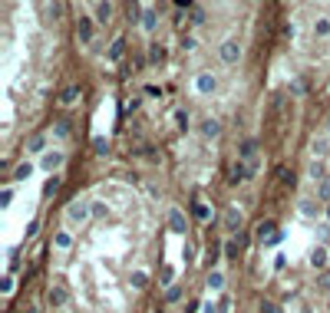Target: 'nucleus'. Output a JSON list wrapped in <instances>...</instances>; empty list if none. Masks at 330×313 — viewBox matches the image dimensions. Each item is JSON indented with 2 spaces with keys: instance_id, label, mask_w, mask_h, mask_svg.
Returning <instances> with one entry per match:
<instances>
[{
  "instance_id": "nucleus-1",
  "label": "nucleus",
  "mask_w": 330,
  "mask_h": 313,
  "mask_svg": "<svg viewBox=\"0 0 330 313\" xmlns=\"http://www.w3.org/2000/svg\"><path fill=\"white\" fill-rule=\"evenodd\" d=\"M221 224H225V231L228 234H241V224H244V215L238 205H228L225 208V218H221Z\"/></svg>"
},
{
  "instance_id": "nucleus-2",
  "label": "nucleus",
  "mask_w": 330,
  "mask_h": 313,
  "mask_svg": "<svg viewBox=\"0 0 330 313\" xmlns=\"http://www.w3.org/2000/svg\"><path fill=\"white\" fill-rule=\"evenodd\" d=\"M218 60L225 66H238V60H241V43H238V40H225V43L218 46Z\"/></svg>"
},
{
  "instance_id": "nucleus-3",
  "label": "nucleus",
  "mask_w": 330,
  "mask_h": 313,
  "mask_svg": "<svg viewBox=\"0 0 330 313\" xmlns=\"http://www.w3.org/2000/svg\"><path fill=\"white\" fill-rule=\"evenodd\" d=\"M251 178H254V165L251 162H241V158H238V162L231 165V175H228L231 185H244V182H251Z\"/></svg>"
},
{
  "instance_id": "nucleus-4",
  "label": "nucleus",
  "mask_w": 330,
  "mask_h": 313,
  "mask_svg": "<svg viewBox=\"0 0 330 313\" xmlns=\"http://www.w3.org/2000/svg\"><path fill=\"white\" fill-rule=\"evenodd\" d=\"M66 218H69V224H86L89 218H93V205H83V201H73V205L66 208Z\"/></svg>"
},
{
  "instance_id": "nucleus-5",
  "label": "nucleus",
  "mask_w": 330,
  "mask_h": 313,
  "mask_svg": "<svg viewBox=\"0 0 330 313\" xmlns=\"http://www.w3.org/2000/svg\"><path fill=\"white\" fill-rule=\"evenodd\" d=\"M60 165H63V152L50 149V152H43V155H40V168H43L46 175H56V172H60Z\"/></svg>"
},
{
  "instance_id": "nucleus-6",
  "label": "nucleus",
  "mask_w": 330,
  "mask_h": 313,
  "mask_svg": "<svg viewBox=\"0 0 330 313\" xmlns=\"http://www.w3.org/2000/svg\"><path fill=\"white\" fill-rule=\"evenodd\" d=\"M195 89H198V96H211V93L218 89V76L215 73H198L195 76Z\"/></svg>"
},
{
  "instance_id": "nucleus-7",
  "label": "nucleus",
  "mask_w": 330,
  "mask_h": 313,
  "mask_svg": "<svg viewBox=\"0 0 330 313\" xmlns=\"http://www.w3.org/2000/svg\"><path fill=\"white\" fill-rule=\"evenodd\" d=\"M76 36H79V43H93V36H96V20H93V17H79L76 20Z\"/></svg>"
},
{
  "instance_id": "nucleus-8",
  "label": "nucleus",
  "mask_w": 330,
  "mask_h": 313,
  "mask_svg": "<svg viewBox=\"0 0 330 313\" xmlns=\"http://www.w3.org/2000/svg\"><path fill=\"white\" fill-rule=\"evenodd\" d=\"M168 231L172 234H188V221L182 215V208H168Z\"/></svg>"
},
{
  "instance_id": "nucleus-9",
  "label": "nucleus",
  "mask_w": 330,
  "mask_h": 313,
  "mask_svg": "<svg viewBox=\"0 0 330 313\" xmlns=\"http://www.w3.org/2000/svg\"><path fill=\"white\" fill-rule=\"evenodd\" d=\"M46 300H50V307L53 310H60V307H66V300H69V293H66L63 283H56V287H50V293H46Z\"/></svg>"
},
{
  "instance_id": "nucleus-10",
  "label": "nucleus",
  "mask_w": 330,
  "mask_h": 313,
  "mask_svg": "<svg viewBox=\"0 0 330 313\" xmlns=\"http://www.w3.org/2000/svg\"><path fill=\"white\" fill-rule=\"evenodd\" d=\"M198 132H201V139H218L221 135V122L218 119H201L198 122Z\"/></svg>"
},
{
  "instance_id": "nucleus-11",
  "label": "nucleus",
  "mask_w": 330,
  "mask_h": 313,
  "mask_svg": "<svg viewBox=\"0 0 330 313\" xmlns=\"http://www.w3.org/2000/svg\"><path fill=\"white\" fill-rule=\"evenodd\" d=\"M254 155H258V139H244L241 145H238V158L254 165Z\"/></svg>"
},
{
  "instance_id": "nucleus-12",
  "label": "nucleus",
  "mask_w": 330,
  "mask_h": 313,
  "mask_svg": "<svg viewBox=\"0 0 330 313\" xmlns=\"http://www.w3.org/2000/svg\"><path fill=\"white\" fill-rule=\"evenodd\" d=\"M307 260H310V267H314V270H324L330 264V260H327V248H324V244H320V248H314L307 254Z\"/></svg>"
},
{
  "instance_id": "nucleus-13",
  "label": "nucleus",
  "mask_w": 330,
  "mask_h": 313,
  "mask_svg": "<svg viewBox=\"0 0 330 313\" xmlns=\"http://www.w3.org/2000/svg\"><path fill=\"white\" fill-rule=\"evenodd\" d=\"M93 20H96V23H109L112 20V3H109V0H99V3H96Z\"/></svg>"
},
{
  "instance_id": "nucleus-14",
  "label": "nucleus",
  "mask_w": 330,
  "mask_h": 313,
  "mask_svg": "<svg viewBox=\"0 0 330 313\" xmlns=\"http://www.w3.org/2000/svg\"><path fill=\"white\" fill-rule=\"evenodd\" d=\"M43 149H46V135H43V132H36V135L27 139V155H40Z\"/></svg>"
},
{
  "instance_id": "nucleus-15",
  "label": "nucleus",
  "mask_w": 330,
  "mask_h": 313,
  "mask_svg": "<svg viewBox=\"0 0 330 313\" xmlns=\"http://www.w3.org/2000/svg\"><path fill=\"white\" fill-rule=\"evenodd\" d=\"M53 248L63 250V254L66 250H73V234H69V231H56L53 234Z\"/></svg>"
},
{
  "instance_id": "nucleus-16",
  "label": "nucleus",
  "mask_w": 330,
  "mask_h": 313,
  "mask_svg": "<svg viewBox=\"0 0 330 313\" xmlns=\"http://www.w3.org/2000/svg\"><path fill=\"white\" fill-rule=\"evenodd\" d=\"M192 218H195V221H201V224H208V221H211V205L195 201V205H192Z\"/></svg>"
},
{
  "instance_id": "nucleus-17",
  "label": "nucleus",
  "mask_w": 330,
  "mask_h": 313,
  "mask_svg": "<svg viewBox=\"0 0 330 313\" xmlns=\"http://www.w3.org/2000/svg\"><path fill=\"white\" fill-rule=\"evenodd\" d=\"M165 60H168V50H165L162 43H152V46H149V63H152V66H162Z\"/></svg>"
},
{
  "instance_id": "nucleus-18",
  "label": "nucleus",
  "mask_w": 330,
  "mask_h": 313,
  "mask_svg": "<svg viewBox=\"0 0 330 313\" xmlns=\"http://www.w3.org/2000/svg\"><path fill=\"white\" fill-rule=\"evenodd\" d=\"M112 60V63H119L122 56H126V36H116V40H112V46H109V53H106Z\"/></svg>"
},
{
  "instance_id": "nucleus-19",
  "label": "nucleus",
  "mask_w": 330,
  "mask_h": 313,
  "mask_svg": "<svg viewBox=\"0 0 330 313\" xmlns=\"http://www.w3.org/2000/svg\"><path fill=\"white\" fill-rule=\"evenodd\" d=\"M221 250H225V260H238V254H241L244 248H241V241H238V238H228Z\"/></svg>"
},
{
  "instance_id": "nucleus-20",
  "label": "nucleus",
  "mask_w": 330,
  "mask_h": 313,
  "mask_svg": "<svg viewBox=\"0 0 330 313\" xmlns=\"http://www.w3.org/2000/svg\"><path fill=\"white\" fill-rule=\"evenodd\" d=\"M314 155H317L320 162L330 155V135H317V139H314Z\"/></svg>"
},
{
  "instance_id": "nucleus-21",
  "label": "nucleus",
  "mask_w": 330,
  "mask_h": 313,
  "mask_svg": "<svg viewBox=\"0 0 330 313\" xmlns=\"http://www.w3.org/2000/svg\"><path fill=\"white\" fill-rule=\"evenodd\" d=\"M30 175H33V162H20L17 168H13V175H10V185L13 182H27Z\"/></svg>"
},
{
  "instance_id": "nucleus-22",
  "label": "nucleus",
  "mask_w": 330,
  "mask_h": 313,
  "mask_svg": "<svg viewBox=\"0 0 330 313\" xmlns=\"http://www.w3.org/2000/svg\"><path fill=\"white\" fill-rule=\"evenodd\" d=\"M60 185H63V178H60V172H56V175H50V178H46V182H43V198H53V194L60 191Z\"/></svg>"
},
{
  "instance_id": "nucleus-23",
  "label": "nucleus",
  "mask_w": 330,
  "mask_h": 313,
  "mask_svg": "<svg viewBox=\"0 0 330 313\" xmlns=\"http://www.w3.org/2000/svg\"><path fill=\"white\" fill-rule=\"evenodd\" d=\"M79 99V86H66L63 93H60V106H73Z\"/></svg>"
},
{
  "instance_id": "nucleus-24",
  "label": "nucleus",
  "mask_w": 330,
  "mask_h": 313,
  "mask_svg": "<svg viewBox=\"0 0 330 313\" xmlns=\"http://www.w3.org/2000/svg\"><path fill=\"white\" fill-rule=\"evenodd\" d=\"M175 125H178L182 132L192 129V112H188V109H175Z\"/></svg>"
},
{
  "instance_id": "nucleus-25",
  "label": "nucleus",
  "mask_w": 330,
  "mask_h": 313,
  "mask_svg": "<svg viewBox=\"0 0 330 313\" xmlns=\"http://www.w3.org/2000/svg\"><path fill=\"white\" fill-rule=\"evenodd\" d=\"M139 27H142L145 33H152L155 27H159V13H155L152 7H149V10H145V17H142V23H139Z\"/></svg>"
},
{
  "instance_id": "nucleus-26",
  "label": "nucleus",
  "mask_w": 330,
  "mask_h": 313,
  "mask_svg": "<svg viewBox=\"0 0 330 313\" xmlns=\"http://www.w3.org/2000/svg\"><path fill=\"white\" fill-rule=\"evenodd\" d=\"M208 287H211V290H221V287H225V274H221L218 267L208 270Z\"/></svg>"
},
{
  "instance_id": "nucleus-27",
  "label": "nucleus",
  "mask_w": 330,
  "mask_h": 313,
  "mask_svg": "<svg viewBox=\"0 0 330 313\" xmlns=\"http://www.w3.org/2000/svg\"><path fill=\"white\" fill-rule=\"evenodd\" d=\"M314 36H317V40H324V36H330V20H327V17H320V20L314 23Z\"/></svg>"
},
{
  "instance_id": "nucleus-28",
  "label": "nucleus",
  "mask_w": 330,
  "mask_h": 313,
  "mask_svg": "<svg viewBox=\"0 0 330 313\" xmlns=\"http://www.w3.org/2000/svg\"><path fill=\"white\" fill-rule=\"evenodd\" d=\"M93 152H96V155H109V139H106V135H96V139H93Z\"/></svg>"
},
{
  "instance_id": "nucleus-29",
  "label": "nucleus",
  "mask_w": 330,
  "mask_h": 313,
  "mask_svg": "<svg viewBox=\"0 0 330 313\" xmlns=\"http://www.w3.org/2000/svg\"><path fill=\"white\" fill-rule=\"evenodd\" d=\"M310 178H314V182H324V178H327V172H324V162H320V158H314V162H310Z\"/></svg>"
},
{
  "instance_id": "nucleus-30",
  "label": "nucleus",
  "mask_w": 330,
  "mask_h": 313,
  "mask_svg": "<svg viewBox=\"0 0 330 313\" xmlns=\"http://www.w3.org/2000/svg\"><path fill=\"white\" fill-rule=\"evenodd\" d=\"M129 281H132V287H135V290H142L145 283H149V274H145V270H132Z\"/></svg>"
},
{
  "instance_id": "nucleus-31",
  "label": "nucleus",
  "mask_w": 330,
  "mask_h": 313,
  "mask_svg": "<svg viewBox=\"0 0 330 313\" xmlns=\"http://www.w3.org/2000/svg\"><path fill=\"white\" fill-rule=\"evenodd\" d=\"M317 198L324 201V205H330V175H327V178H324V182L317 185Z\"/></svg>"
},
{
  "instance_id": "nucleus-32",
  "label": "nucleus",
  "mask_w": 330,
  "mask_h": 313,
  "mask_svg": "<svg viewBox=\"0 0 330 313\" xmlns=\"http://www.w3.org/2000/svg\"><path fill=\"white\" fill-rule=\"evenodd\" d=\"M188 20H192V27H201V23H205V10H201V7H192V10H188Z\"/></svg>"
},
{
  "instance_id": "nucleus-33",
  "label": "nucleus",
  "mask_w": 330,
  "mask_h": 313,
  "mask_svg": "<svg viewBox=\"0 0 330 313\" xmlns=\"http://www.w3.org/2000/svg\"><path fill=\"white\" fill-rule=\"evenodd\" d=\"M178 300H182V287H178V283H172V287L165 290V303H178Z\"/></svg>"
},
{
  "instance_id": "nucleus-34",
  "label": "nucleus",
  "mask_w": 330,
  "mask_h": 313,
  "mask_svg": "<svg viewBox=\"0 0 330 313\" xmlns=\"http://www.w3.org/2000/svg\"><path fill=\"white\" fill-rule=\"evenodd\" d=\"M46 13H50L53 20H60V17H63V0H50V7H46Z\"/></svg>"
},
{
  "instance_id": "nucleus-35",
  "label": "nucleus",
  "mask_w": 330,
  "mask_h": 313,
  "mask_svg": "<svg viewBox=\"0 0 330 313\" xmlns=\"http://www.w3.org/2000/svg\"><path fill=\"white\" fill-rule=\"evenodd\" d=\"M10 205H13V185H7L0 191V208H10Z\"/></svg>"
},
{
  "instance_id": "nucleus-36",
  "label": "nucleus",
  "mask_w": 330,
  "mask_h": 313,
  "mask_svg": "<svg viewBox=\"0 0 330 313\" xmlns=\"http://www.w3.org/2000/svg\"><path fill=\"white\" fill-rule=\"evenodd\" d=\"M274 231H277V227L271 224V221H264V224H258V234H261V241H267L271 234H274Z\"/></svg>"
},
{
  "instance_id": "nucleus-37",
  "label": "nucleus",
  "mask_w": 330,
  "mask_h": 313,
  "mask_svg": "<svg viewBox=\"0 0 330 313\" xmlns=\"http://www.w3.org/2000/svg\"><path fill=\"white\" fill-rule=\"evenodd\" d=\"M277 178H281V182H284V185H294V172H287V168H284V165H281V168H277Z\"/></svg>"
},
{
  "instance_id": "nucleus-38",
  "label": "nucleus",
  "mask_w": 330,
  "mask_h": 313,
  "mask_svg": "<svg viewBox=\"0 0 330 313\" xmlns=\"http://www.w3.org/2000/svg\"><path fill=\"white\" fill-rule=\"evenodd\" d=\"M291 93H294V96H304V93H307V83H304V79H294V83H291Z\"/></svg>"
},
{
  "instance_id": "nucleus-39",
  "label": "nucleus",
  "mask_w": 330,
  "mask_h": 313,
  "mask_svg": "<svg viewBox=\"0 0 330 313\" xmlns=\"http://www.w3.org/2000/svg\"><path fill=\"white\" fill-rule=\"evenodd\" d=\"M300 215H304V218H314V215H317L314 201H300Z\"/></svg>"
},
{
  "instance_id": "nucleus-40",
  "label": "nucleus",
  "mask_w": 330,
  "mask_h": 313,
  "mask_svg": "<svg viewBox=\"0 0 330 313\" xmlns=\"http://www.w3.org/2000/svg\"><path fill=\"white\" fill-rule=\"evenodd\" d=\"M159 281L172 287V281H175V270H172V267H162V277H159Z\"/></svg>"
},
{
  "instance_id": "nucleus-41",
  "label": "nucleus",
  "mask_w": 330,
  "mask_h": 313,
  "mask_svg": "<svg viewBox=\"0 0 330 313\" xmlns=\"http://www.w3.org/2000/svg\"><path fill=\"white\" fill-rule=\"evenodd\" d=\"M145 96H152V99H162V86H155V83H149V86H145Z\"/></svg>"
},
{
  "instance_id": "nucleus-42",
  "label": "nucleus",
  "mask_w": 330,
  "mask_h": 313,
  "mask_svg": "<svg viewBox=\"0 0 330 313\" xmlns=\"http://www.w3.org/2000/svg\"><path fill=\"white\" fill-rule=\"evenodd\" d=\"M0 293H13V274H7V277H3V283H0Z\"/></svg>"
},
{
  "instance_id": "nucleus-43",
  "label": "nucleus",
  "mask_w": 330,
  "mask_h": 313,
  "mask_svg": "<svg viewBox=\"0 0 330 313\" xmlns=\"http://www.w3.org/2000/svg\"><path fill=\"white\" fill-rule=\"evenodd\" d=\"M261 313H281V307H277L274 300H264L261 303Z\"/></svg>"
},
{
  "instance_id": "nucleus-44",
  "label": "nucleus",
  "mask_w": 330,
  "mask_h": 313,
  "mask_svg": "<svg viewBox=\"0 0 330 313\" xmlns=\"http://www.w3.org/2000/svg\"><path fill=\"white\" fill-rule=\"evenodd\" d=\"M36 231H40V218H33L30 224H27V238H36Z\"/></svg>"
},
{
  "instance_id": "nucleus-45",
  "label": "nucleus",
  "mask_w": 330,
  "mask_h": 313,
  "mask_svg": "<svg viewBox=\"0 0 330 313\" xmlns=\"http://www.w3.org/2000/svg\"><path fill=\"white\" fill-rule=\"evenodd\" d=\"M231 310V297H228V293H225V297H221V300H218V313H228Z\"/></svg>"
},
{
  "instance_id": "nucleus-46",
  "label": "nucleus",
  "mask_w": 330,
  "mask_h": 313,
  "mask_svg": "<svg viewBox=\"0 0 330 313\" xmlns=\"http://www.w3.org/2000/svg\"><path fill=\"white\" fill-rule=\"evenodd\" d=\"M317 238L320 241H330V224H317Z\"/></svg>"
},
{
  "instance_id": "nucleus-47",
  "label": "nucleus",
  "mask_w": 330,
  "mask_h": 313,
  "mask_svg": "<svg viewBox=\"0 0 330 313\" xmlns=\"http://www.w3.org/2000/svg\"><path fill=\"white\" fill-rule=\"evenodd\" d=\"M182 257L192 264V260H195V248H192V244H185V248H182Z\"/></svg>"
},
{
  "instance_id": "nucleus-48",
  "label": "nucleus",
  "mask_w": 330,
  "mask_h": 313,
  "mask_svg": "<svg viewBox=\"0 0 330 313\" xmlns=\"http://www.w3.org/2000/svg\"><path fill=\"white\" fill-rule=\"evenodd\" d=\"M281 238H284V234H281V231H274V234L264 241V244H267V248H274V244H281Z\"/></svg>"
},
{
  "instance_id": "nucleus-49",
  "label": "nucleus",
  "mask_w": 330,
  "mask_h": 313,
  "mask_svg": "<svg viewBox=\"0 0 330 313\" xmlns=\"http://www.w3.org/2000/svg\"><path fill=\"white\" fill-rule=\"evenodd\" d=\"M99 215H106V205H102V201H93V218H99Z\"/></svg>"
},
{
  "instance_id": "nucleus-50",
  "label": "nucleus",
  "mask_w": 330,
  "mask_h": 313,
  "mask_svg": "<svg viewBox=\"0 0 330 313\" xmlns=\"http://www.w3.org/2000/svg\"><path fill=\"white\" fill-rule=\"evenodd\" d=\"M172 3H175L178 10H192V7H195V3H192V0H172Z\"/></svg>"
},
{
  "instance_id": "nucleus-51",
  "label": "nucleus",
  "mask_w": 330,
  "mask_h": 313,
  "mask_svg": "<svg viewBox=\"0 0 330 313\" xmlns=\"http://www.w3.org/2000/svg\"><path fill=\"white\" fill-rule=\"evenodd\" d=\"M287 267V257H284V254H277V257H274V270H284Z\"/></svg>"
},
{
  "instance_id": "nucleus-52",
  "label": "nucleus",
  "mask_w": 330,
  "mask_h": 313,
  "mask_svg": "<svg viewBox=\"0 0 330 313\" xmlns=\"http://www.w3.org/2000/svg\"><path fill=\"white\" fill-rule=\"evenodd\" d=\"M56 135H63L66 139V135H69V125H66V122H56Z\"/></svg>"
},
{
  "instance_id": "nucleus-53",
  "label": "nucleus",
  "mask_w": 330,
  "mask_h": 313,
  "mask_svg": "<svg viewBox=\"0 0 330 313\" xmlns=\"http://www.w3.org/2000/svg\"><path fill=\"white\" fill-rule=\"evenodd\" d=\"M139 106H142V99H129V106L126 109H129V112H139Z\"/></svg>"
},
{
  "instance_id": "nucleus-54",
  "label": "nucleus",
  "mask_w": 330,
  "mask_h": 313,
  "mask_svg": "<svg viewBox=\"0 0 330 313\" xmlns=\"http://www.w3.org/2000/svg\"><path fill=\"white\" fill-rule=\"evenodd\" d=\"M201 313H218V303H211V300H208L205 307H201Z\"/></svg>"
},
{
  "instance_id": "nucleus-55",
  "label": "nucleus",
  "mask_w": 330,
  "mask_h": 313,
  "mask_svg": "<svg viewBox=\"0 0 330 313\" xmlns=\"http://www.w3.org/2000/svg\"><path fill=\"white\" fill-rule=\"evenodd\" d=\"M198 307H205V303H198V300H192V303H188V307H185V313H195Z\"/></svg>"
},
{
  "instance_id": "nucleus-56",
  "label": "nucleus",
  "mask_w": 330,
  "mask_h": 313,
  "mask_svg": "<svg viewBox=\"0 0 330 313\" xmlns=\"http://www.w3.org/2000/svg\"><path fill=\"white\" fill-rule=\"evenodd\" d=\"M320 287H330V274H324V277H320Z\"/></svg>"
},
{
  "instance_id": "nucleus-57",
  "label": "nucleus",
  "mask_w": 330,
  "mask_h": 313,
  "mask_svg": "<svg viewBox=\"0 0 330 313\" xmlns=\"http://www.w3.org/2000/svg\"><path fill=\"white\" fill-rule=\"evenodd\" d=\"M327 224H330V205H327Z\"/></svg>"
},
{
  "instance_id": "nucleus-58",
  "label": "nucleus",
  "mask_w": 330,
  "mask_h": 313,
  "mask_svg": "<svg viewBox=\"0 0 330 313\" xmlns=\"http://www.w3.org/2000/svg\"><path fill=\"white\" fill-rule=\"evenodd\" d=\"M327 135H330V122H327Z\"/></svg>"
},
{
  "instance_id": "nucleus-59",
  "label": "nucleus",
  "mask_w": 330,
  "mask_h": 313,
  "mask_svg": "<svg viewBox=\"0 0 330 313\" xmlns=\"http://www.w3.org/2000/svg\"><path fill=\"white\" fill-rule=\"evenodd\" d=\"M96 3H99V0H96Z\"/></svg>"
}]
</instances>
